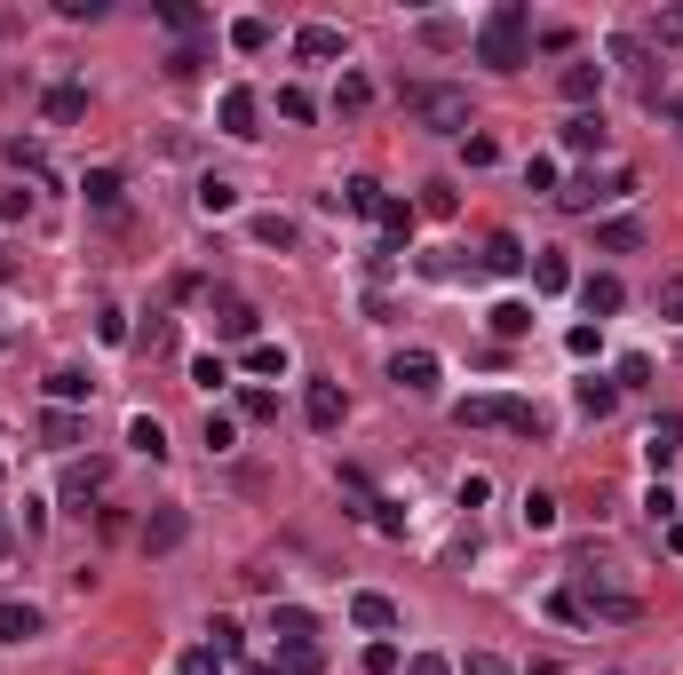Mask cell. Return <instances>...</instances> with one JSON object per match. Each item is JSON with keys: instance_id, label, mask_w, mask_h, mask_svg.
<instances>
[{"instance_id": "obj_1", "label": "cell", "mask_w": 683, "mask_h": 675, "mask_svg": "<svg viewBox=\"0 0 683 675\" xmlns=\"http://www.w3.org/2000/svg\"><path fill=\"white\" fill-rule=\"evenodd\" d=\"M477 64H493V72H525V64H533L525 0H493V16L477 24Z\"/></svg>"}, {"instance_id": "obj_2", "label": "cell", "mask_w": 683, "mask_h": 675, "mask_svg": "<svg viewBox=\"0 0 683 675\" xmlns=\"http://www.w3.org/2000/svg\"><path fill=\"white\" fill-rule=\"evenodd\" d=\"M454 421H461V429H517V437H549V414H540V405L501 397V390L461 397V405H454Z\"/></svg>"}, {"instance_id": "obj_3", "label": "cell", "mask_w": 683, "mask_h": 675, "mask_svg": "<svg viewBox=\"0 0 683 675\" xmlns=\"http://www.w3.org/2000/svg\"><path fill=\"white\" fill-rule=\"evenodd\" d=\"M405 112H414L429 135H469V88H454V80H414V88H405Z\"/></svg>"}, {"instance_id": "obj_4", "label": "cell", "mask_w": 683, "mask_h": 675, "mask_svg": "<svg viewBox=\"0 0 683 675\" xmlns=\"http://www.w3.org/2000/svg\"><path fill=\"white\" fill-rule=\"evenodd\" d=\"M208 318H215V334H223V342H255V318H262V311H255L247 294L215 286V294H208Z\"/></svg>"}, {"instance_id": "obj_5", "label": "cell", "mask_w": 683, "mask_h": 675, "mask_svg": "<svg viewBox=\"0 0 683 675\" xmlns=\"http://www.w3.org/2000/svg\"><path fill=\"white\" fill-rule=\"evenodd\" d=\"M215 127H223V135H238V144H255V135H262V95H255V88H223Z\"/></svg>"}, {"instance_id": "obj_6", "label": "cell", "mask_w": 683, "mask_h": 675, "mask_svg": "<svg viewBox=\"0 0 683 675\" xmlns=\"http://www.w3.org/2000/svg\"><path fill=\"white\" fill-rule=\"evenodd\" d=\"M620 191H636V176H604V183L580 176V183H557V207H564V215H596L604 199H620Z\"/></svg>"}, {"instance_id": "obj_7", "label": "cell", "mask_w": 683, "mask_h": 675, "mask_svg": "<svg viewBox=\"0 0 683 675\" xmlns=\"http://www.w3.org/2000/svg\"><path fill=\"white\" fill-rule=\"evenodd\" d=\"M437 374H446V365H437V350H398V358H390V382H398L405 397H429Z\"/></svg>"}, {"instance_id": "obj_8", "label": "cell", "mask_w": 683, "mask_h": 675, "mask_svg": "<svg viewBox=\"0 0 683 675\" xmlns=\"http://www.w3.org/2000/svg\"><path fill=\"white\" fill-rule=\"evenodd\" d=\"M342 414H350L342 382H311V390H302V421H311V429H342Z\"/></svg>"}, {"instance_id": "obj_9", "label": "cell", "mask_w": 683, "mask_h": 675, "mask_svg": "<svg viewBox=\"0 0 683 675\" xmlns=\"http://www.w3.org/2000/svg\"><path fill=\"white\" fill-rule=\"evenodd\" d=\"M572 596H580V612H589V620H636V612H643L628 588H604V581H596V588H572Z\"/></svg>"}, {"instance_id": "obj_10", "label": "cell", "mask_w": 683, "mask_h": 675, "mask_svg": "<svg viewBox=\"0 0 683 675\" xmlns=\"http://www.w3.org/2000/svg\"><path fill=\"white\" fill-rule=\"evenodd\" d=\"M294 56L302 64H334V56H350V41H342V24H302L294 32Z\"/></svg>"}, {"instance_id": "obj_11", "label": "cell", "mask_w": 683, "mask_h": 675, "mask_svg": "<svg viewBox=\"0 0 683 675\" xmlns=\"http://www.w3.org/2000/svg\"><path fill=\"white\" fill-rule=\"evenodd\" d=\"M104 485H112V469H104V461H72V469H64V500H72L80 517H88V500L104 493Z\"/></svg>"}, {"instance_id": "obj_12", "label": "cell", "mask_w": 683, "mask_h": 675, "mask_svg": "<svg viewBox=\"0 0 683 675\" xmlns=\"http://www.w3.org/2000/svg\"><path fill=\"white\" fill-rule=\"evenodd\" d=\"M183 532H191V517H183V509H152V517H144V549H152V556H167V549H183Z\"/></svg>"}, {"instance_id": "obj_13", "label": "cell", "mask_w": 683, "mask_h": 675, "mask_svg": "<svg viewBox=\"0 0 683 675\" xmlns=\"http://www.w3.org/2000/svg\"><path fill=\"white\" fill-rule=\"evenodd\" d=\"M596 95H604V64H596V56H580V64H564V104H580V112H589Z\"/></svg>"}, {"instance_id": "obj_14", "label": "cell", "mask_w": 683, "mask_h": 675, "mask_svg": "<svg viewBox=\"0 0 683 675\" xmlns=\"http://www.w3.org/2000/svg\"><path fill=\"white\" fill-rule=\"evenodd\" d=\"M683 453V414H660L652 429H643V461H652V469H668Z\"/></svg>"}, {"instance_id": "obj_15", "label": "cell", "mask_w": 683, "mask_h": 675, "mask_svg": "<svg viewBox=\"0 0 683 675\" xmlns=\"http://www.w3.org/2000/svg\"><path fill=\"white\" fill-rule=\"evenodd\" d=\"M580 302H589V318L604 326V318H612V311H620V302H628V286L612 279V270H596V279H580Z\"/></svg>"}, {"instance_id": "obj_16", "label": "cell", "mask_w": 683, "mask_h": 675, "mask_svg": "<svg viewBox=\"0 0 683 675\" xmlns=\"http://www.w3.org/2000/svg\"><path fill=\"white\" fill-rule=\"evenodd\" d=\"M80 112H88V88H72V80H56V88L41 95V120H48V127H72Z\"/></svg>"}, {"instance_id": "obj_17", "label": "cell", "mask_w": 683, "mask_h": 675, "mask_svg": "<svg viewBox=\"0 0 683 675\" xmlns=\"http://www.w3.org/2000/svg\"><path fill=\"white\" fill-rule=\"evenodd\" d=\"M572 405H580V414H589V421H604V414H612V405H620V382H612V374H580V390H572Z\"/></svg>"}, {"instance_id": "obj_18", "label": "cell", "mask_w": 683, "mask_h": 675, "mask_svg": "<svg viewBox=\"0 0 683 675\" xmlns=\"http://www.w3.org/2000/svg\"><path fill=\"white\" fill-rule=\"evenodd\" d=\"M350 620H358L366 635H390V628H398V604L373 596V588H358V596H350Z\"/></svg>"}, {"instance_id": "obj_19", "label": "cell", "mask_w": 683, "mask_h": 675, "mask_svg": "<svg viewBox=\"0 0 683 675\" xmlns=\"http://www.w3.org/2000/svg\"><path fill=\"white\" fill-rule=\"evenodd\" d=\"M270 635H279V644L294 652V644H318V620L302 612V604H279V612H270Z\"/></svg>"}, {"instance_id": "obj_20", "label": "cell", "mask_w": 683, "mask_h": 675, "mask_svg": "<svg viewBox=\"0 0 683 675\" xmlns=\"http://www.w3.org/2000/svg\"><path fill=\"white\" fill-rule=\"evenodd\" d=\"M32 635H41V612L16 604V596H0V644H32Z\"/></svg>"}, {"instance_id": "obj_21", "label": "cell", "mask_w": 683, "mask_h": 675, "mask_svg": "<svg viewBox=\"0 0 683 675\" xmlns=\"http://www.w3.org/2000/svg\"><path fill=\"white\" fill-rule=\"evenodd\" d=\"M41 437H48L56 453H72V446H80L88 429H80V414H72V405H48V414H41Z\"/></svg>"}, {"instance_id": "obj_22", "label": "cell", "mask_w": 683, "mask_h": 675, "mask_svg": "<svg viewBox=\"0 0 683 675\" xmlns=\"http://www.w3.org/2000/svg\"><path fill=\"white\" fill-rule=\"evenodd\" d=\"M596 247H604V255H636V247H643V223H636V215L596 223Z\"/></svg>"}, {"instance_id": "obj_23", "label": "cell", "mask_w": 683, "mask_h": 675, "mask_svg": "<svg viewBox=\"0 0 683 675\" xmlns=\"http://www.w3.org/2000/svg\"><path fill=\"white\" fill-rule=\"evenodd\" d=\"M564 286H572V262H564L557 247H540V255H533V294H564Z\"/></svg>"}, {"instance_id": "obj_24", "label": "cell", "mask_w": 683, "mask_h": 675, "mask_svg": "<svg viewBox=\"0 0 683 675\" xmlns=\"http://www.w3.org/2000/svg\"><path fill=\"white\" fill-rule=\"evenodd\" d=\"M366 104H373V80H366V72H342V80H334V112H342V120H358Z\"/></svg>"}, {"instance_id": "obj_25", "label": "cell", "mask_w": 683, "mask_h": 675, "mask_svg": "<svg viewBox=\"0 0 683 675\" xmlns=\"http://www.w3.org/2000/svg\"><path fill=\"white\" fill-rule=\"evenodd\" d=\"M485 270H501V279L525 270V239H517V230H493V239H485Z\"/></svg>"}, {"instance_id": "obj_26", "label": "cell", "mask_w": 683, "mask_h": 675, "mask_svg": "<svg viewBox=\"0 0 683 675\" xmlns=\"http://www.w3.org/2000/svg\"><path fill=\"white\" fill-rule=\"evenodd\" d=\"M80 191H88V207H104V215H112L127 183H120V167H88V183H80Z\"/></svg>"}, {"instance_id": "obj_27", "label": "cell", "mask_w": 683, "mask_h": 675, "mask_svg": "<svg viewBox=\"0 0 683 675\" xmlns=\"http://www.w3.org/2000/svg\"><path fill=\"white\" fill-rule=\"evenodd\" d=\"M382 183H373V176H350V183H342V207H350V215H382Z\"/></svg>"}, {"instance_id": "obj_28", "label": "cell", "mask_w": 683, "mask_h": 675, "mask_svg": "<svg viewBox=\"0 0 683 675\" xmlns=\"http://www.w3.org/2000/svg\"><path fill=\"white\" fill-rule=\"evenodd\" d=\"M564 151H604V120L596 112H572L564 120Z\"/></svg>"}, {"instance_id": "obj_29", "label": "cell", "mask_w": 683, "mask_h": 675, "mask_svg": "<svg viewBox=\"0 0 683 675\" xmlns=\"http://www.w3.org/2000/svg\"><path fill=\"white\" fill-rule=\"evenodd\" d=\"M127 446L144 453V461H167V429H159L152 414H135V421H127Z\"/></svg>"}, {"instance_id": "obj_30", "label": "cell", "mask_w": 683, "mask_h": 675, "mask_svg": "<svg viewBox=\"0 0 683 675\" xmlns=\"http://www.w3.org/2000/svg\"><path fill=\"white\" fill-rule=\"evenodd\" d=\"M231 48H238V56H262V48H270V16H238V24H231Z\"/></svg>"}, {"instance_id": "obj_31", "label": "cell", "mask_w": 683, "mask_h": 675, "mask_svg": "<svg viewBox=\"0 0 683 675\" xmlns=\"http://www.w3.org/2000/svg\"><path fill=\"white\" fill-rule=\"evenodd\" d=\"M88 390H96V382L80 374V365H56V374H48V397H56V405H80Z\"/></svg>"}, {"instance_id": "obj_32", "label": "cell", "mask_w": 683, "mask_h": 675, "mask_svg": "<svg viewBox=\"0 0 683 675\" xmlns=\"http://www.w3.org/2000/svg\"><path fill=\"white\" fill-rule=\"evenodd\" d=\"M493 334H501V342H517V334H533V311H525V302H493Z\"/></svg>"}, {"instance_id": "obj_33", "label": "cell", "mask_w": 683, "mask_h": 675, "mask_svg": "<svg viewBox=\"0 0 683 675\" xmlns=\"http://www.w3.org/2000/svg\"><path fill=\"white\" fill-rule=\"evenodd\" d=\"M373 223L390 230V247H405V239H414V207H405V199H382V215H373Z\"/></svg>"}, {"instance_id": "obj_34", "label": "cell", "mask_w": 683, "mask_h": 675, "mask_svg": "<svg viewBox=\"0 0 683 675\" xmlns=\"http://www.w3.org/2000/svg\"><path fill=\"white\" fill-rule=\"evenodd\" d=\"M231 207H238V183H223V176L199 183V215H231Z\"/></svg>"}, {"instance_id": "obj_35", "label": "cell", "mask_w": 683, "mask_h": 675, "mask_svg": "<svg viewBox=\"0 0 683 675\" xmlns=\"http://www.w3.org/2000/svg\"><path fill=\"white\" fill-rule=\"evenodd\" d=\"M238 644H247V628H238V620H208V652L215 660H238Z\"/></svg>"}, {"instance_id": "obj_36", "label": "cell", "mask_w": 683, "mask_h": 675, "mask_svg": "<svg viewBox=\"0 0 683 675\" xmlns=\"http://www.w3.org/2000/svg\"><path fill=\"white\" fill-rule=\"evenodd\" d=\"M255 247H279V255H287V247H294V223H287V215H255Z\"/></svg>"}, {"instance_id": "obj_37", "label": "cell", "mask_w": 683, "mask_h": 675, "mask_svg": "<svg viewBox=\"0 0 683 675\" xmlns=\"http://www.w3.org/2000/svg\"><path fill=\"white\" fill-rule=\"evenodd\" d=\"M247 374H287V342H247Z\"/></svg>"}, {"instance_id": "obj_38", "label": "cell", "mask_w": 683, "mask_h": 675, "mask_svg": "<svg viewBox=\"0 0 683 675\" xmlns=\"http://www.w3.org/2000/svg\"><path fill=\"white\" fill-rule=\"evenodd\" d=\"M405 667V652L390 644V635H373V644H366V675H398Z\"/></svg>"}, {"instance_id": "obj_39", "label": "cell", "mask_w": 683, "mask_h": 675, "mask_svg": "<svg viewBox=\"0 0 683 675\" xmlns=\"http://www.w3.org/2000/svg\"><path fill=\"white\" fill-rule=\"evenodd\" d=\"M238 421H279V397L270 390H238Z\"/></svg>"}, {"instance_id": "obj_40", "label": "cell", "mask_w": 683, "mask_h": 675, "mask_svg": "<svg viewBox=\"0 0 683 675\" xmlns=\"http://www.w3.org/2000/svg\"><path fill=\"white\" fill-rule=\"evenodd\" d=\"M159 24H167V32H199V24H208V16H199V9H191V0H159Z\"/></svg>"}, {"instance_id": "obj_41", "label": "cell", "mask_w": 683, "mask_h": 675, "mask_svg": "<svg viewBox=\"0 0 683 675\" xmlns=\"http://www.w3.org/2000/svg\"><path fill=\"white\" fill-rule=\"evenodd\" d=\"M454 207H461V191H454V183H429V191H422V215H437V223H446Z\"/></svg>"}, {"instance_id": "obj_42", "label": "cell", "mask_w": 683, "mask_h": 675, "mask_svg": "<svg viewBox=\"0 0 683 675\" xmlns=\"http://www.w3.org/2000/svg\"><path fill=\"white\" fill-rule=\"evenodd\" d=\"M191 382H199V390H223V382H231V365L208 350V358H191Z\"/></svg>"}, {"instance_id": "obj_43", "label": "cell", "mask_w": 683, "mask_h": 675, "mask_svg": "<svg viewBox=\"0 0 683 675\" xmlns=\"http://www.w3.org/2000/svg\"><path fill=\"white\" fill-rule=\"evenodd\" d=\"M525 525L549 532V525H557V493H525Z\"/></svg>"}, {"instance_id": "obj_44", "label": "cell", "mask_w": 683, "mask_h": 675, "mask_svg": "<svg viewBox=\"0 0 683 675\" xmlns=\"http://www.w3.org/2000/svg\"><path fill=\"white\" fill-rule=\"evenodd\" d=\"M612 382H620V390H643V382H652V358H643V350H628V358H620V374H612Z\"/></svg>"}, {"instance_id": "obj_45", "label": "cell", "mask_w": 683, "mask_h": 675, "mask_svg": "<svg viewBox=\"0 0 683 675\" xmlns=\"http://www.w3.org/2000/svg\"><path fill=\"white\" fill-rule=\"evenodd\" d=\"M199 437H208V453H231V437H238V421H231V414H208V429H199Z\"/></svg>"}, {"instance_id": "obj_46", "label": "cell", "mask_w": 683, "mask_h": 675, "mask_svg": "<svg viewBox=\"0 0 683 675\" xmlns=\"http://www.w3.org/2000/svg\"><path fill=\"white\" fill-rule=\"evenodd\" d=\"M454 675H517V667H508V660H501V652H469V660H461V667H454Z\"/></svg>"}, {"instance_id": "obj_47", "label": "cell", "mask_w": 683, "mask_h": 675, "mask_svg": "<svg viewBox=\"0 0 683 675\" xmlns=\"http://www.w3.org/2000/svg\"><path fill=\"white\" fill-rule=\"evenodd\" d=\"M9 167H24V176H41L48 159H41V144H24V135H9Z\"/></svg>"}, {"instance_id": "obj_48", "label": "cell", "mask_w": 683, "mask_h": 675, "mask_svg": "<svg viewBox=\"0 0 683 675\" xmlns=\"http://www.w3.org/2000/svg\"><path fill=\"white\" fill-rule=\"evenodd\" d=\"M311 112H318V104H311V95H302V88H279V120H294V127H302Z\"/></svg>"}, {"instance_id": "obj_49", "label": "cell", "mask_w": 683, "mask_h": 675, "mask_svg": "<svg viewBox=\"0 0 683 675\" xmlns=\"http://www.w3.org/2000/svg\"><path fill=\"white\" fill-rule=\"evenodd\" d=\"M643 509H652V525H675V509H683V500H675L668 485H652V493H643Z\"/></svg>"}, {"instance_id": "obj_50", "label": "cell", "mask_w": 683, "mask_h": 675, "mask_svg": "<svg viewBox=\"0 0 683 675\" xmlns=\"http://www.w3.org/2000/svg\"><path fill=\"white\" fill-rule=\"evenodd\" d=\"M183 675H231V660H215L208 644H199V652H183Z\"/></svg>"}, {"instance_id": "obj_51", "label": "cell", "mask_w": 683, "mask_h": 675, "mask_svg": "<svg viewBox=\"0 0 683 675\" xmlns=\"http://www.w3.org/2000/svg\"><path fill=\"white\" fill-rule=\"evenodd\" d=\"M525 183H533V191H549V199H557V159H525Z\"/></svg>"}, {"instance_id": "obj_52", "label": "cell", "mask_w": 683, "mask_h": 675, "mask_svg": "<svg viewBox=\"0 0 683 675\" xmlns=\"http://www.w3.org/2000/svg\"><path fill=\"white\" fill-rule=\"evenodd\" d=\"M549 612H557L564 628H589V612H580V596H572V588H564V596H549Z\"/></svg>"}, {"instance_id": "obj_53", "label": "cell", "mask_w": 683, "mask_h": 675, "mask_svg": "<svg viewBox=\"0 0 683 675\" xmlns=\"http://www.w3.org/2000/svg\"><path fill=\"white\" fill-rule=\"evenodd\" d=\"M405 675H454V660H446V652H414V660H405Z\"/></svg>"}, {"instance_id": "obj_54", "label": "cell", "mask_w": 683, "mask_h": 675, "mask_svg": "<svg viewBox=\"0 0 683 675\" xmlns=\"http://www.w3.org/2000/svg\"><path fill=\"white\" fill-rule=\"evenodd\" d=\"M287 667H294V675H318V667H326V652H318V644H294V652H287Z\"/></svg>"}, {"instance_id": "obj_55", "label": "cell", "mask_w": 683, "mask_h": 675, "mask_svg": "<svg viewBox=\"0 0 683 675\" xmlns=\"http://www.w3.org/2000/svg\"><path fill=\"white\" fill-rule=\"evenodd\" d=\"M660 318H683V270H675V279H660Z\"/></svg>"}, {"instance_id": "obj_56", "label": "cell", "mask_w": 683, "mask_h": 675, "mask_svg": "<svg viewBox=\"0 0 683 675\" xmlns=\"http://www.w3.org/2000/svg\"><path fill=\"white\" fill-rule=\"evenodd\" d=\"M373 532H405V509H390V500H373V517H366Z\"/></svg>"}, {"instance_id": "obj_57", "label": "cell", "mask_w": 683, "mask_h": 675, "mask_svg": "<svg viewBox=\"0 0 683 675\" xmlns=\"http://www.w3.org/2000/svg\"><path fill=\"white\" fill-rule=\"evenodd\" d=\"M96 334H104V342H127V311H96Z\"/></svg>"}, {"instance_id": "obj_58", "label": "cell", "mask_w": 683, "mask_h": 675, "mask_svg": "<svg viewBox=\"0 0 683 675\" xmlns=\"http://www.w3.org/2000/svg\"><path fill=\"white\" fill-rule=\"evenodd\" d=\"M238 675H279V667H270V660H247V667H238Z\"/></svg>"}]
</instances>
